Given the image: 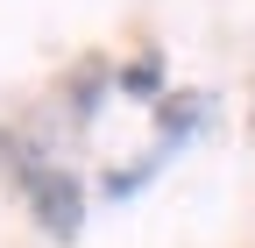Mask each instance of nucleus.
<instances>
[{
  "label": "nucleus",
  "mask_w": 255,
  "mask_h": 248,
  "mask_svg": "<svg viewBox=\"0 0 255 248\" xmlns=\"http://www.w3.org/2000/svg\"><path fill=\"white\" fill-rule=\"evenodd\" d=\"M21 199H28L36 227H43L57 248L85 234V184H78L71 170H64V163H43V170H28V177H21Z\"/></svg>",
  "instance_id": "nucleus-1"
},
{
  "label": "nucleus",
  "mask_w": 255,
  "mask_h": 248,
  "mask_svg": "<svg viewBox=\"0 0 255 248\" xmlns=\"http://www.w3.org/2000/svg\"><path fill=\"white\" fill-rule=\"evenodd\" d=\"M206 121H213V92H199V85L163 92V100H156V135H163V149H184Z\"/></svg>",
  "instance_id": "nucleus-2"
},
{
  "label": "nucleus",
  "mask_w": 255,
  "mask_h": 248,
  "mask_svg": "<svg viewBox=\"0 0 255 248\" xmlns=\"http://www.w3.org/2000/svg\"><path fill=\"white\" fill-rule=\"evenodd\" d=\"M114 92H128V100H163V57H156V50H142L135 57V64H121L114 71Z\"/></svg>",
  "instance_id": "nucleus-3"
},
{
  "label": "nucleus",
  "mask_w": 255,
  "mask_h": 248,
  "mask_svg": "<svg viewBox=\"0 0 255 248\" xmlns=\"http://www.w3.org/2000/svg\"><path fill=\"white\" fill-rule=\"evenodd\" d=\"M107 64H100V57H85V64L71 71V121H92V107H100V92H107Z\"/></svg>",
  "instance_id": "nucleus-4"
},
{
  "label": "nucleus",
  "mask_w": 255,
  "mask_h": 248,
  "mask_svg": "<svg viewBox=\"0 0 255 248\" xmlns=\"http://www.w3.org/2000/svg\"><path fill=\"white\" fill-rule=\"evenodd\" d=\"M163 156H170V149H156V156H142V163H114V170H107V199H135L142 184L163 170Z\"/></svg>",
  "instance_id": "nucleus-5"
},
{
  "label": "nucleus",
  "mask_w": 255,
  "mask_h": 248,
  "mask_svg": "<svg viewBox=\"0 0 255 248\" xmlns=\"http://www.w3.org/2000/svg\"><path fill=\"white\" fill-rule=\"evenodd\" d=\"M248 142H255V85H248Z\"/></svg>",
  "instance_id": "nucleus-6"
}]
</instances>
